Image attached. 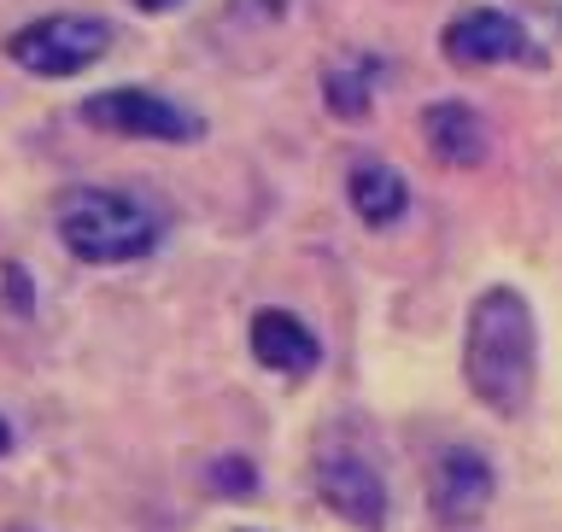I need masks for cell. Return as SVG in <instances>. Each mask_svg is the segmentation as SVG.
<instances>
[{
  "label": "cell",
  "mask_w": 562,
  "mask_h": 532,
  "mask_svg": "<svg viewBox=\"0 0 562 532\" xmlns=\"http://www.w3.org/2000/svg\"><path fill=\"white\" fill-rule=\"evenodd\" d=\"M316 491L340 521H351L358 532H381L386 527V486L381 474L363 463L358 451H328L316 456Z\"/></svg>",
  "instance_id": "8992f818"
},
{
  "label": "cell",
  "mask_w": 562,
  "mask_h": 532,
  "mask_svg": "<svg viewBox=\"0 0 562 532\" xmlns=\"http://www.w3.org/2000/svg\"><path fill=\"white\" fill-rule=\"evenodd\" d=\"M422 135H428V147L446 158V165L457 170H474V165H486V123L474 117V105L463 100H439L422 112Z\"/></svg>",
  "instance_id": "9c48e42d"
},
{
  "label": "cell",
  "mask_w": 562,
  "mask_h": 532,
  "mask_svg": "<svg viewBox=\"0 0 562 532\" xmlns=\"http://www.w3.org/2000/svg\"><path fill=\"white\" fill-rule=\"evenodd\" d=\"M346 193H351V211H358L369 228H393L404 211H411V188H404V176L393 165H381V158L351 165Z\"/></svg>",
  "instance_id": "30bf717a"
},
{
  "label": "cell",
  "mask_w": 562,
  "mask_h": 532,
  "mask_svg": "<svg viewBox=\"0 0 562 532\" xmlns=\"http://www.w3.org/2000/svg\"><path fill=\"white\" fill-rule=\"evenodd\" d=\"M439 47H446V59L457 70L516 65V59H527V30L509 12H498V7H474V12L451 18L446 35H439Z\"/></svg>",
  "instance_id": "5b68a950"
},
{
  "label": "cell",
  "mask_w": 562,
  "mask_h": 532,
  "mask_svg": "<svg viewBox=\"0 0 562 532\" xmlns=\"http://www.w3.org/2000/svg\"><path fill=\"white\" fill-rule=\"evenodd\" d=\"M53 223L65 252L82 263H135L158 246V217L117 188H65L53 200Z\"/></svg>",
  "instance_id": "7a4b0ae2"
},
{
  "label": "cell",
  "mask_w": 562,
  "mask_h": 532,
  "mask_svg": "<svg viewBox=\"0 0 562 532\" xmlns=\"http://www.w3.org/2000/svg\"><path fill=\"white\" fill-rule=\"evenodd\" d=\"M492 486H498V480H492L486 456L469 451V445H451L434 463V474H428V503H434V516L446 521V527H469V521L486 516Z\"/></svg>",
  "instance_id": "52a82bcc"
},
{
  "label": "cell",
  "mask_w": 562,
  "mask_h": 532,
  "mask_svg": "<svg viewBox=\"0 0 562 532\" xmlns=\"http://www.w3.org/2000/svg\"><path fill=\"white\" fill-rule=\"evenodd\" d=\"M252 358L270 369V375H288V381H305L316 363H323V346L316 333L288 310H258L252 316Z\"/></svg>",
  "instance_id": "ba28073f"
},
{
  "label": "cell",
  "mask_w": 562,
  "mask_h": 532,
  "mask_svg": "<svg viewBox=\"0 0 562 532\" xmlns=\"http://www.w3.org/2000/svg\"><path fill=\"white\" fill-rule=\"evenodd\" d=\"M105 47H112V30L82 12H53L7 35V59L30 77H77L94 59H105Z\"/></svg>",
  "instance_id": "3957f363"
},
{
  "label": "cell",
  "mask_w": 562,
  "mask_h": 532,
  "mask_svg": "<svg viewBox=\"0 0 562 532\" xmlns=\"http://www.w3.org/2000/svg\"><path fill=\"white\" fill-rule=\"evenodd\" d=\"M369 77H375V65L358 59V65H334L323 88H328V112L334 117H363L369 112Z\"/></svg>",
  "instance_id": "8fae6325"
},
{
  "label": "cell",
  "mask_w": 562,
  "mask_h": 532,
  "mask_svg": "<svg viewBox=\"0 0 562 532\" xmlns=\"http://www.w3.org/2000/svg\"><path fill=\"white\" fill-rule=\"evenodd\" d=\"M533 375H539V333L533 310L516 287H486L469 305V333H463V381L492 416H521L533 404Z\"/></svg>",
  "instance_id": "6da1fadb"
},
{
  "label": "cell",
  "mask_w": 562,
  "mask_h": 532,
  "mask_svg": "<svg viewBox=\"0 0 562 532\" xmlns=\"http://www.w3.org/2000/svg\"><path fill=\"white\" fill-rule=\"evenodd\" d=\"M130 7H140V12H170L176 0H130Z\"/></svg>",
  "instance_id": "4fadbf2b"
},
{
  "label": "cell",
  "mask_w": 562,
  "mask_h": 532,
  "mask_svg": "<svg viewBox=\"0 0 562 532\" xmlns=\"http://www.w3.org/2000/svg\"><path fill=\"white\" fill-rule=\"evenodd\" d=\"M12 532H30V527H12Z\"/></svg>",
  "instance_id": "9a60e30c"
},
{
  "label": "cell",
  "mask_w": 562,
  "mask_h": 532,
  "mask_svg": "<svg viewBox=\"0 0 562 532\" xmlns=\"http://www.w3.org/2000/svg\"><path fill=\"white\" fill-rule=\"evenodd\" d=\"M82 123H94L105 135H130V140H176V147L205 129L193 112H182L170 94H153V88H105V94H88Z\"/></svg>",
  "instance_id": "277c9868"
},
{
  "label": "cell",
  "mask_w": 562,
  "mask_h": 532,
  "mask_svg": "<svg viewBox=\"0 0 562 532\" xmlns=\"http://www.w3.org/2000/svg\"><path fill=\"white\" fill-rule=\"evenodd\" d=\"M211 486L228 491V498H240V491H258V474L246 456H217V463H211Z\"/></svg>",
  "instance_id": "7c38bea8"
},
{
  "label": "cell",
  "mask_w": 562,
  "mask_h": 532,
  "mask_svg": "<svg viewBox=\"0 0 562 532\" xmlns=\"http://www.w3.org/2000/svg\"><path fill=\"white\" fill-rule=\"evenodd\" d=\"M12 451V428H7V416H0V456Z\"/></svg>",
  "instance_id": "5bb4252c"
}]
</instances>
